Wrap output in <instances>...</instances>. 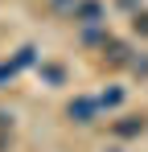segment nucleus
Returning <instances> with one entry per match:
<instances>
[{"label":"nucleus","instance_id":"f257e3e1","mask_svg":"<svg viewBox=\"0 0 148 152\" xmlns=\"http://www.w3.org/2000/svg\"><path fill=\"white\" fill-rule=\"evenodd\" d=\"M70 17H74V25H107V21H103L107 8H103L99 0H74Z\"/></svg>","mask_w":148,"mask_h":152},{"label":"nucleus","instance_id":"f03ea898","mask_svg":"<svg viewBox=\"0 0 148 152\" xmlns=\"http://www.w3.org/2000/svg\"><path fill=\"white\" fill-rule=\"evenodd\" d=\"M99 99H86V95H78V99H70V107H66V115H70V124H95L99 119Z\"/></svg>","mask_w":148,"mask_h":152},{"label":"nucleus","instance_id":"7ed1b4c3","mask_svg":"<svg viewBox=\"0 0 148 152\" xmlns=\"http://www.w3.org/2000/svg\"><path fill=\"white\" fill-rule=\"evenodd\" d=\"M144 127H148L144 115H123V119L111 124V136L115 140H136V136H144Z\"/></svg>","mask_w":148,"mask_h":152},{"label":"nucleus","instance_id":"20e7f679","mask_svg":"<svg viewBox=\"0 0 148 152\" xmlns=\"http://www.w3.org/2000/svg\"><path fill=\"white\" fill-rule=\"evenodd\" d=\"M99 50H103V58H107L111 66H127V58H132V45L119 41V37H111V33H107V41H103Z\"/></svg>","mask_w":148,"mask_h":152},{"label":"nucleus","instance_id":"39448f33","mask_svg":"<svg viewBox=\"0 0 148 152\" xmlns=\"http://www.w3.org/2000/svg\"><path fill=\"white\" fill-rule=\"evenodd\" d=\"M103 41H107L103 25H82V45H103Z\"/></svg>","mask_w":148,"mask_h":152},{"label":"nucleus","instance_id":"423d86ee","mask_svg":"<svg viewBox=\"0 0 148 152\" xmlns=\"http://www.w3.org/2000/svg\"><path fill=\"white\" fill-rule=\"evenodd\" d=\"M37 74H41V82H49V86H62V82H66V70H62V66H37Z\"/></svg>","mask_w":148,"mask_h":152},{"label":"nucleus","instance_id":"0eeeda50","mask_svg":"<svg viewBox=\"0 0 148 152\" xmlns=\"http://www.w3.org/2000/svg\"><path fill=\"white\" fill-rule=\"evenodd\" d=\"M119 103H123V86H107V91L99 95V107H107V111L119 107Z\"/></svg>","mask_w":148,"mask_h":152},{"label":"nucleus","instance_id":"6e6552de","mask_svg":"<svg viewBox=\"0 0 148 152\" xmlns=\"http://www.w3.org/2000/svg\"><path fill=\"white\" fill-rule=\"evenodd\" d=\"M127 70H132L136 78H148V53H136V50H132V58H127Z\"/></svg>","mask_w":148,"mask_h":152},{"label":"nucleus","instance_id":"1a4fd4ad","mask_svg":"<svg viewBox=\"0 0 148 152\" xmlns=\"http://www.w3.org/2000/svg\"><path fill=\"white\" fill-rule=\"evenodd\" d=\"M33 62H37V45H21V50H17V58H12V66H17V70L33 66Z\"/></svg>","mask_w":148,"mask_h":152},{"label":"nucleus","instance_id":"9d476101","mask_svg":"<svg viewBox=\"0 0 148 152\" xmlns=\"http://www.w3.org/2000/svg\"><path fill=\"white\" fill-rule=\"evenodd\" d=\"M132 33H140V37H148V12H132Z\"/></svg>","mask_w":148,"mask_h":152},{"label":"nucleus","instance_id":"9b49d317","mask_svg":"<svg viewBox=\"0 0 148 152\" xmlns=\"http://www.w3.org/2000/svg\"><path fill=\"white\" fill-rule=\"evenodd\" d=\"M12 78H17V66L4 62V66H0V91H4V82H12Z\"/></svg>","mask_w":148,"mask_h":152},{"label":"nucleus","instance_id":"f8f14e48","mask_svg":"<svg viewBox=\"0 0 148 152\" xmlns=\"http://www.w3.org/2000/svg\"><path fill=\"white\" fill-rule=\"evenodd\" d=\"M0 132H12V111H0Z\"/></svg>","mask_w":148,"mask_h":152},{"label":"nucleus","instance_id":"ddd939ff","mask_svg":"<svg viewBox=\"0 0 148 152\" xmlns=\"http://www.w3.org/2000/svg\"><path fill=\"white\" fill-rule=\"evenodd\" d=\"M115 4H119L123 12H136V8H140V0H115Z\"/></svg>","mask_w":148,"mask_h":152},{"label":"nucleus","instance_id":"4468645a","mask_svg":"<svg viewBox=\"0 0 148 152\" xmlns=\"http://www.w3.org/2000/svg\"><path fill=\"white\" fill-rule=\"evenodd\" d=\"M53 8L62 12V8H74V0H53Z\"/></svg>","mask_w":148,"mask_h":152},{"label":"nucleus","instance_id":"2eb2a0df","mask_svg":"<svg viewBox=\"0 0 148 152\" xmlns=\"http://www.w3.org/2000/svg\"><path fill=\"white\" fill-rule=\"evenodd\" d=\"M0 152H8V132H0Z\"/></svg>","mask_w":148,"mask_h":152},{"label":"nucleus","instance_id":"dca6fc26","mask_svg":"<svg viewBox=\"0 0 148 152\" xmlns=\"http://www.w3.org/2000/svg\"><path fill=\"white\" fill-rule=\"evenodd\" d=\"M107 152H123V148H107Z\"/></svg>","mask_w":148,"mask_h":152}]
</instances>
